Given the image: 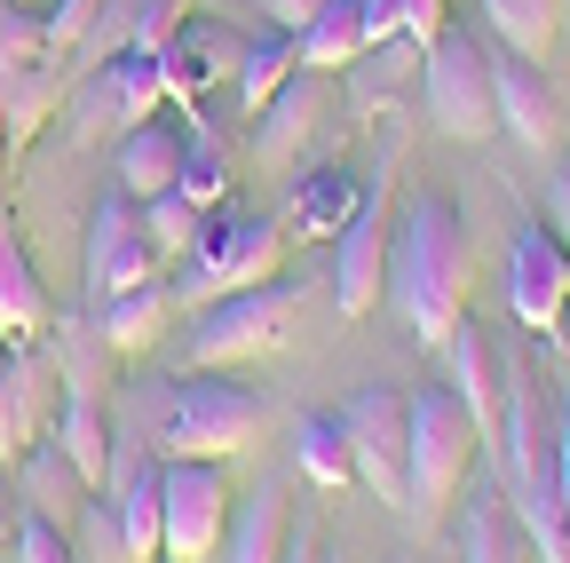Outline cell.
I'll list each match as a JSON object with an SVG mask.
<instances>
[{
    "mask_svg": "<svg viewBox=\"0 0 570 563\" xmlns=\"http://www.w3.org/2000/svg\"><path fill=\"white\" fill-rule=\"evenodd\" d=\"M381 302L396 310V326L420 349H444L460 333V318H468V239H460V215H452L444 191L396 198Z\"/></svg>",
    "mask_w": 570,
    "mask_h": 563,
    "instance_id": "obj_1",
    "label": "cell"
},
{
    "mask_svg": "<svg viewBox=\"0 0 570 563\" xmlns=\"http://www.w3.org/2000/svg\"><path fill=\"white\" fill-rule=\"evenodd\" d=\"M294 326H302V287L294 278H262V287H238L190 318L183 358H190V373H230V366L277 358Z\"/></svg>",
    "mask_w": 570,
    "mask_h": 563,
    "instance_id": "obj_2",
    "label": "cell"
},
{
    "mask_svg": "<svg viewBox=\"0 0 570 563\" xmlns=\"http://www.w3.org/2000/svg\"><path fill=\"white\" fill-rule=\"evenodd\" d=\"M404 412H412V460H404V516L428 532L444 516V501H452V484L468 476V460H475V420H468V405L452 397V381H428V389H412L404 397Z\"/></svg>",
    "mask_w": 570,
    "mask_h": 563,
    "instance_id": "obj_3",
    "label": "cell"
},
{
    "mask_svg": "<svg viewBox=\"0 0 570 563\" xmlns=\"http://www.w3.org/2000/svg\"><path fill=\"white\" fill-rule=\"evenodd\" d=\"M420 104L428 127L452 135V144H483L499 127V96H491V48L468 25H444L436 40L420 48Z\"/></svg>",
    "mask_w": 570,
    "mask_h": 563,
    "instance_id": "obj_4",
    "label": "cell"
},
{
    "mask_svg": "<svg viewBox=\"0 0 570 563\" xmlns=\"http://www.w3.org/2000/svg\"><path fill=\"white\" fill-rule=\"evenodd\" d=\"M277 223L269 215H254V206H206V223H198V246H190V270H183V287H175V302H223V294H238V287H262V278L277 270Z\"/></svg>",
    "mask_w": 570,
    "mask_h": 563,
    "instance_id": "obj_5",
    "label": "cell"
},
{
    "mask_svg": "<svg viewBox=\"0 0 570 563\" xmlns=\"http://www.w3.org/2000/svg\"><path fill=\"white\" fill-rule=\"evenodd\" d=\"M262 429V397L230 373H190L175 397H167V429H159V453L167 460H230L246 453Z\"/></svg>",
    "mask_w": 570,
    "mask_h": 563,
    "instance_id": "obj_6",
    "label": "cell"
},
{
    "mask_svg": "<svg viewBox=\"0 0 570 563\" xmlns=\"http://www.w3.org/2000/svg\"><path fill=\"white\" fill-rule=\"evenodd\" d=\"M389 223H396V152L373 159V183L356 191L341 246H333V302L341 318H365L381 302V278H389Z\"/></svg>",
    "mask_w": 570,
    "mask_h": 563,
    "instance_id": "obj_7",
    "label": "cell"
},
{
    "mask_svg": "<svg viewBox=\"0 0 570 563\" xmlns=\"http://www.w3.org/2000/svg\"><path fill=\"white\" fill-rule=\"evenodd\" d=\"M230 476L223 460H159V555L206 563L230 532Z\"/></svg>",
    "mask_w": 570,
    "mask_h": 563,
    "instance_id": "obj_8",
    "label": "cell"
},
{
    "mask_svg": "<svg viewBox=\"0 0 570 563\" xmlns=\"http://www.w3.org/2000/svg\"><path fill=\"white\" fill-rule=\"evenodd\" d=\"M333 420H341V437H348L356 484L404 516V460H412V412H404V397L396 389H356Z\"/></svg>",
    "mask_w": 570,
    "mask_h": 563,
    "instance_id": "obj_9",
    "label": "cell"
},
{
    "mask_svg": "<svg viewBox=\"0 0 570 563\" xmlns=\"http://www.w3.org/2000/svg\"><path fill=\"white\" fill-rule=\"evenodd\" d=\"M508 310L523 318V333L554 341L570 318V246L547 223H523L508 239Z\"/></svg>",
    "mask_w": 570,
    "mask_h": 563,
    "instance_id": "obj_10",
    "label": "cell"
},
{
    "mask_svg": "<svg viewBox=\"0 0 570 563\" xmlns=\"http://www.w3.org/2000/svg\"><path fill=\"white\" fill-rule=\"evenodd\" d=\"M151 278H159V254H151V239H142V223H135V198L127 191L96 198V223H88V287L111 302V294L151 287Z\"/></svg>",
    "mask_w": 570,
    "mask_h": 563,
    "instance_id": "obj_11",
    "label": "cell"
},
{
    "mask_svg": "<svg viewBox=\"0 0 570 563\" xmlns=\"http://www.w3.org/2000/svg\"><path fill=\"white\" fill-rule=\"evenodd\" d=\"M56 397H63V381H56L48 349H9L0 358V445H17V453L40 445L56 420Z\"/></svg>",
    "mask_w": 570,
    "mask_h": 563,
    "instance_id": "obj_12",
    "label": "cell"
},
{
    "mask_svg": "<svg viewBox=\"0 0 570 563\" xmlns=\"http://www.w3.org/2000/svg\"><path fill=\"white\" fill-rule=\"evenodd\" d=\"M491 96H499V127H515V144L554 152L562 111H554V88H547V72H539V56L491 48Z\"/></svg>",
    "mask_w": 570,
    "mask_h": 563,
    "instance_id": "obj_13",
    "label": "cell"
},
{
    "mask_svg": "<svg viewBox=\"0 0 570 563\" xmlns=\"http://www.w3.org/2000/svg\"><path fill=\"white\" fill-rule=\"evenodd\" d=\"M285 532H294V484H285V468H277L230 508V532H223L214 555L223 563H285Z\"/></svg>",
    "mask_w": 570,
    "mask_h": 563,
    "instance_id": "obj_14",
    "label": "cell"
},
{
    "mask_svg": "<svg viewBox=\"0 0 570 563\" xmlns=\"http://www.w3.org/2000/svg\"><path fill=\"white\" fill-rule=\"evenodd\" d=\"M444 358H452V397L468 405L475 437L491 445V437H499V389H508V358L491 349V333H483L475 318H460V333L444 341Z\"/></svg>",
    "mask_w": 570,
    "mask_h": 563,
    "instance_id": "obj_15",
    "label": "cell"
},
{
    "mask_svg": "<svg viewBox=\"0 0 570 563\" xmlns=\"http://www.w3.org/2000/svg\"><path fill=\"white\" fill-rule=\"evenodd\" d=\"M111 175H119L127 198H159V191H175V175H183V127H167V119H135V127L119 135Z\"/></svg>",
    "mask_w": 570,
    "mask_h": 563,
    "instance_id": "obj_16",
    "label": "cell"
},
{
    "mask_svg": "<svg viewBox=\"0 0 570 563\" xmlns=\"http://www.w3.org/2000/svg\"><path fill=\"white\" fill-rule=\"evenodd\" d=\"M48 437L63 445V460L80 468V484H88V492H104V484H111V429H104V412H96V397H88L80 381H63Z\"/></svg>",
    "mask_w": 570,
    "mask_h": 563,
    "instance_id": "obj_17",
    "label": "cell"
},
{
    "mask_svg": "<svg viewBox=\"0 0 570 563\" xmlns=\"http://www.w3.org/2000/svg\"><path fill=\"white\" fill-rule=\"evenodd\" d=\"M309 127H317V72H294V80H285V88L254 111V159H262V167L302 159Z\"/></svg>",
    "mask_w": 570,
    "mask_h": 563,
    "instance_id": "obj_18",
    "label": "cell"
},
{
    "mask_svg": "<svg viewBox=\"0 0 570 563\" xmlns=\"http://www.w3.org/2000/svg\"><path fill=\"white\" fill-rule=\"evenodd\" d=\"M460 563H531V540L508 508V484H483L475 508L460 516Z\"/></svg>",
    "mask_w": 570,
    "mask_h": 563,
    "instance_id": "obj_19",
    "label": "cell"
},
{
    "mask_svg": "<svg viewBox=\"0 0 570 563\" xmlns=\"http://www.w3.org/2000/svg\"><path fill=\"white\" fill-rule=\"evenodd\" d=\"M294 56L302 72H348L365 56V25H356V0H325V9L294 32Z\"/></svg>",
    "mask_w": 570,
    "mask_h": 563,
    "instance_id": "obj_20",
    "label": "cell"
},
{
    "mask_svg": "<svg viewBox=\"0 0 570 563\" xmlns=\"http://www.w3.org/2000/svg\"><path fill=\"white\" fill-rule=\"evenodd\" d=\"M111 516L127 532V555L135 563H159V460H135L127 476H111Z\"/></svg>",
    "mask_w": 570,
    "mask_h": 563,
    "instance_id": "obj_21",
    "label": "cell"
},
{
    "mask_svg": "<svg viewBox=\"0 0 570 563\" xmlns=\"http://www.w3.org/2000/svg\"><path fill=\"white\" fill-rule=\"evenodd\" d=\"M412 72H420V48L412 40H381V48H365L348 64V96H356V111H381L396 88H412Z\"/></svg>",
    "mask_w": 570,
    "mask_h": 563,
    "instance_id": "obj_22",
    "label": "cell"
},
{
    "mask_svg": "<svg viewBox=\"0 0 570 563\" xmlns=\"http://www.w3.org/2000/svg\"><path fill=\"white\" fill-rule=\"evenodd\" d=\"M135 223H142V239H151V254H159V262H183V254L198 246L206 206H190L183 191H159V198H135Z\"/></svg>",
    "mask_w": 570,
    "mask_h": 563,
    "instance_id": "obj_23",
    "label": "cell"
},
{
    "mask_svg": "<svg viewBox=\"0 0 570 563\" xmlns=\"http://www.w3.org/2000/svg\"><path fill=\"white\" fill-rule=\"evenodd\" d=\"M40 326H48V294H40L32 262L17 254V239L0 231V333H40Z\"/></svg>",
    "mask_w": 570,
    "mask_h": 563,
    "instance_id": "obj_24",
    "label": "cell"
},
{
    "mask_svg": "<svg viewBox=\"0 0 570 563\" xmlns=\"http://www.w3.org/2000/svg\"><path fill=\"white\" fill-rule=\"evenodd\" d=\"M159 333H167V294L159 287H135V294L104 302V349H127L135 358V349H151Z\"/></svg>",
    "mask_w": 570,
    "mask_h": 563,
    "instance_id": "obj_25",
    "label": "cell"
},
{
    "mask_svg": "<svg viewBox=\"0 0 570 563\" xmlns=\"http://www.w3.org/2000/svg\"><path fill=\"white\" fill-rule=\"evenodd\" d=\"M294 72H302L294 32H262V40L238 56V104H246V111H262V104H269L285 80H294Z\"/></svg>",
    "mask_w": 570,
    "mask_h": 563,
    "instance_id": "obj_26",
    "label": "cell"
},
{
    "mask_svg": "<svg viewBox=\"0 0 570 563\" xmlns=\"http://www.w3.org/2000/svg\"><path fill=\"white\" fill-rule=\"evenodd\" d=\"M294 468H302L309 484H325V492L356 484V460H348V437H341V420H333V412L302 420V437H294Z\"/></svg>",
    "mask_w": 570,
    "mask_h": 563,
    "instance_id": "obj_27",
    "label": "cell"
},
{
    "mask_svg": "<svg viewBox=\"0 0 570 563\" xmlns=\"http://www.w3.org/2000/svg\"><path fill=\"white\" fill-rule=\"evenodd\" d=\"M71 484H80V468H71L63 460V445L56 437H40V445H24V501L40 508V516H80V508H71Z\"/></svg>",
    "mask_w": 570,
    "mask_h": 563,
    "instance_id": "obj_28",
    "label": "cell"
},
{
    "mask_svg": "<svg viewBox=\"0 0 570 563\" xmlns=\"http://www.w3.org/2000/svg\"><path fill=\"white\" fill-rule=\"evenodd\" d=\"M483 25L499 32V48L547 56V40H554V0H483Z\"/></svg>",
    "mask_w": 570,
    "mask_h": 563,
    "instance_id": "obj_29",
    "label": "cell"
},
{
    "mask_svg": "<svg viewBox=\"0 0 570 563\" xmlns=\"http://www.w3.org/2000/svg\"><path fill=\"white\" fill-rule=\"evenodd\" d=\"M175 191H183L190 206H223V198H230V152L214 144V135H183V175H175Z\"/></svg>",
    "mask_w": 570,
    "mask_h": 563,
    "instance_id": "obj_30",
    "label": "cell"
},
{
    "mask_svg": "<svg viewBox=\"0 0 570 563\" xmlns=\"http://www.w3.org/2000/svg\"><path fill=\"white\" fill-rule=\"evenodd\" d=\"M32 64H48V25L24 9V0H0V88L24 80Z\"/></svg>",
    "mask_w": 570,
    "mask_h": 563,
    "instance_id": "obj_31",
    "label": "cell"
},
{
    "mask_svg": "<svg viewBox=\"0 0 570 563\" xmlns=\"http://www.w3.org/2000/svg\"><path fill=\"white\" fill-rule=\"evenodd\" d=\"M71 563H135V555H127V532H119V516H111L104 492H88L80 516H71Z\"/></svg>",
    "mask_w": 570,
    "mask_h": 563,
    "instance_id": "obj_32",
    "label": "cell"
},
{
    "mask_svg": "<svg viewBox=\"0 0 570 563\" xmlns=\"http://www.w3.org/2000/svg\"><path fill=\"white\" fill-rule=\"evenodd\" d=\"M348 206H356V183L348 175H317V183L294 191V231H333V223H348Z\"/></svg>",
    "mask_w": 570,
    "mask_h": 563,
    "instance_id": "obj_33",
    "label": "cell"
},
{
    "mask_svg": "<svg viewBox=\"0 0 570 563\" xmlns=\"http://www.w3.org/2000/svg\"><path fill=\"white\" fill-rule=\"evenodd\" d=\"M9 563H71V532L40 508L17 516V540H9Z\"/></svg>",
    "mask_w": 570,
    "mask_h": 563,
    "instance_id": "obj_34",
    "label": "cell"
},
{
    "mask_svg": "<svg viewBox=\"0 0 570 563\" xmlns=\"http://www.w3.org/2000/svg\"><path fill=\"white\" fill-rule=\"evenodd\" d=\"M104 17V0H56L48 9V48H71V40H88V25Z\"/></svg>",
    "mask_w": 570,
    "mask_h": 563,
    "instance_id": "obj_35",
    "label": "cell"
},
{
    "mask_svg": "<svg viewBox=\"0 0 570 563\" xmlns=\"http://www.w3.org/2000/svg\"><path fill=\"white\" fill-rule=\"evenodd\" d=\"M452 17H444V0H396V40H412V48H428Z\"/></svg>",
    "mask_w": 570,
    "mask_h": 563,
    "instance_id": "obj_36",
    "label": "cell"
},
{
    "mask_svg": "<svg viewBox=\"0 0 570 563\" xmlns=\"http://www.w3.org/2000/svg\"><path fill=\"white\" fill-rule=\"evenodd\" d=\"M356 25H365V48L396 40V0H356Z\"/></svg>",
    "mask_w": 570,
    "mask_h": 563,
    "instance_id": "obj_37",
    "label": "cell"
},
{
    "mask_svg": "<svg viewBox=\"0 0 570 563\" xmlns=\"http://www.w3.org/2000/svg\"><path fill=\"white\" fill-rule=\"evenodd\" d=\"M317 9H325V0H262V17H269L277 32H302V25H309Z\"/></svg>",
    "mask_w": 570,
    "mask_h": 563,
    "instance_id": "obj_38",
    "label": "cell"
},
{
    "mask_svg": "<svg viewBox=\"0 0 570 563\" xmlns=\"http://www.w3.org/2000/svg\"><path fill=\"white\" fill-rule=\"evenodd\" d=\"M547 231H554V239L570 246V167H562V175L547 183Z\"/></svg>",
    "mask_w": 570,
    "mask_h": 563,
    "instance_id": "obj_39",
    "label": "cell"
},
{
    "mask_svg": "<svg viewBox=\"0 0 570 563\" xmlns=\"http://www.w3.org/2000/svg\"><path fill=\"white\" fill-rule=\"evenodd\" d=\"M285 563H333V555L317 547V532H309L302 516H294V532H285Z\"/></svg>",
    "mask_w": 570,
    "mask_h": 563,
    "instance_id": "obj_40",
    "label": "cell"
},
{
    "mask_svg": "<svg viewBox=\"0 0 570 563\" xmlns=\"http://www.w3.org/2000/svg\"><path fill=\"white\" fill-rule=\"evenodd\" d=\"M9 540H17V524H9V508H0V555H9Z\"/></svg>",
    "mask_w": 570,
    "mask_h": 563,
    "instance_id": "obj_41",
    "label": "cell"
},
{
    "mask_svg": "<svg viewBox=\"0 0 570 563\" xmlns=\"http://www.w3.org/2000/svg\"><path fill=\"white\" fill-rule=\"evenodd\" d=\"M0 152H9V111H0Z\"/></svg>",
    "mask_w": 570,
    "mask_h": 563,
    "instance_id": "obj_42",
    "label": "cell"
},
{
    "mask_svg": "<svg viewBox=\"0 0 570 563\" xmlns=\"http://www.w3.org/2000/svg\"><path fill=\"white\" fill-rule=\"evenodd\" d=\"M24 9H40V0H24Z\"/></svg>",
    "mask_w": 570,
    "mask_h": 563,
    "instance_id": "obj_43",
    "label": "cell"
},
{
    "mask_svg": "<svg viewBox=\"0 0 570 563\" xmlns=\"http://www.w3.org/2000/svg\"><path fill=\"white\" fill-rule=\"evenodd\" d=\"M562 389H570V381H562Z\"/></svg>",
    "mask_w": 570,
    "mask_h": 563,
    "instance_id": "obj_44",
    "label": "cell"
}]
</instances>
